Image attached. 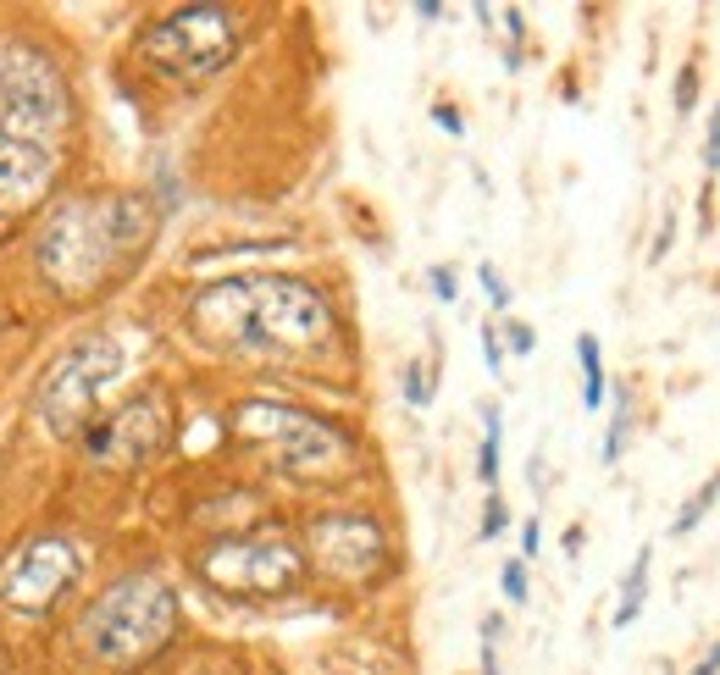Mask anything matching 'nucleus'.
<instances>
[{"instance_id":"8","label":"nucleus","mask_w":720,"mask_h":675,"mask_svg":"<svg viewBox=\"0 0 720 675\" xmlns=\"http://www.w3.org/2000/svg\"><path fill=\"white\" fill-rule=\"evenodd\" d=\"M167 438H172L167 399L161 393H139L117 415H95L78 443H84V454L95 465H144L150 454L167 449Z\"/></svg>"},{"instance_id":"20","label":"nucleus","mask_w":720,"mask_h":675,"mask_svg":"<svg viewBox=\"0 0 720 675\" xmlns=\"http://www.w3.org/2000/svg\"><path fill=\"white\" fill-rule=\"evenodd\" d=\"M427 283H432V294H438V299H444V305H455V299H460V277H455V266H444V261H438V266H432V272H427Z\"/></svg>"},{"instance_id":"18","label":"nucleus","mask_w":720,"mask_h":675,"mask_svg":"<svg viewBox=\"0 0 720 675\" xmlns=\"http://www.w3.org/2000/svg\"><path fill=\"white\" fill-rule=\"evenodd\" d=\"M693 106H698V56L676 72V117H693Z\"/></svg>"},{"instance_id":"19","label":"nucleus","mask_w":720,"mask_h":675,"mask_svg":"<svg viewBox=\"0 0 720 675\" xmlns=\"http://www.w3.org/2000/svg\"><path fill=\"white\" fill-rule=\"evenodd\" d=\"M477 283H482V294H488V305H493V310H510V283L499 277V266H493V261H482V266H477Z\"/></svg>"},{"instance_id":"4","label":"nucleus","mask_w":720,"mask_h":675,"mask_svg":"<svg viewBox=\"0 0 720 675\" xmlns=\"http://www.w3.org/2000/svg\"><path fill=\"white\" fill-rule=\"evenodd\" d=\"M244 45L239 12L228 6H183V12L161 17L150 34H144V61L172 83H200L211 72H222Z\"/></svg>"},{"instance_id":"5","label":"nucleus","mask_w":720,"mask_h":675,"mask_svg":"<svg viewBox=\"0 0 720 675\" xmlns=\"http://www.w3.org/2000/svg\"><path fill=\"white\" fill-rule=\"evenodd\" d=\"M122 371V344L117 338H84L72 344L39 382V421L56 438H84L95 421V399L117 382Z\"/></svg>"},{"instance_id":"6","label":"nucleus","mask_w":720,"mask_h":675,"mask_svg":"<svg viewBox=\"0 0 720 675\" xmlns=\"http://www.w3.org/2000/svg\"><path fill=\"white\" fill-rule=\"evenodd\" d=\"M233 427L244 438H261L277 449L283 471L294 476H322V471H338L349 460V438L338 427H327L322 415H305L294 404H277V399H250L233 410Z\"/></svg>"},{"instance_id":"23","label":"nucleus","mask_w":720,"mask_h":675,"mask_svg":"<svg viewBox=\"0 0 720 675\" xmlns=\"http://www.w3.org/2000/svg\"><path fill=\"white\" fill-rule=\"evenodd\" d=\"M405 399L416 404V410H421V404H432V382H427V371H421V366L405 371Z\"/></svg>"},{"instance_id":"15","label":"nucleus","mask_w":720,"mask_h":675,"mask_svg":"<svg viewBox=\"0 0 720 675\" xmlns=\"http://www.w3.org/2000/svg\"><path fill=\"white\" fill-rule=\"evenodd\" d=\"M715 498H720V471L709 476V482H704V487H698V493H693V498H687V504H682V515H676V521H671V532H676V537H687V532H693V526H698V521H704V515H709V504H715Z\"/></svg>"},{"instance_id":"27","label":"nucleus","mask_w":720,"mask_h":675,"mask_svg":"<svg viewBox=\"0 0 720 675\" xmlns=\"http://www.w3.org/2000/svg\"><path fill=\"white\" fill-rule=\"evenodd\" d=\"M477 338H482V360H488V371H493V377H499V371H504V349H499V332H493V327H482Z\"/></svg>"},{"instance_id":"29","label":"nucleus","mask_w":720,"mask_h":675,"mask_svg":"<svg viewBox=\"0 0 720 675\" xmlns=\"http://www.w3.org/2000/svg\"><path fill=\"white\" fill-rule=\"evenodd\" d=\"M687 675H720V642H715V648H709V653H704V659H698Z\"/></svg>"},{"instance_id":"12","label":"nucleus","mask_w":720,"mask_h":675,"mask_svg":"<svg viewBox=\"0 0 720 675\" xmlns=\"http://www.w3.org/2000/svg\"><path fill=\"white\" fill-rule=\"evenodd\" d=\"M648 565H654V548H637L632 570H626V587H621V609H615V626H632L648 604Z\"/></svg>"},{"instance_id":"9","label":"nucleus","mask_w":720,"mask_h":675,"mask_svg":"<svg viewBox=\"0 0 720 675\" xmlns=\"http://www.w3.org/2000/svg\"><path fill=\"white\" fill-rule=\"evenodd\" d=\"M78 570H84V554H78L67 537H39V543H28L23 554H17V565L6 570L0 598H6V609H17V615H45L61 593H72Z\"/></svg>"},{"instance_id":"17","label":"nucleus","mask_w":720,"mask_h":675,"mask_svg":"<svg viewBox=\"0 0 720 675\" xmlns=\"http://www.w3.org/2000/svg\"><path fill=\"white\" fill-rule=\"evenodd\" d=\"M499 593H504V604H527V559H504Z\"/></svg>"},{"instance_id":"7","label":"nucleus","mask_w":720,"mask_h":675,"mask_svg":"<svg viewBox=\"0 0 720 675\" xmlns=\"http://www.w3.org/2000/svg\"><path fill=\"white\" fill-rule=\"evenodd\" d=\"M200 576L233 598H277L300 587L305 559L283 537H228L200 554Z\"/></svg>"},{"instance_id":"22","label":"nucleus","mask_w":720,"mask_h":675,"mask_svg":"<svg viewBox=\"0 0 720 675\" xmlns=\"http://www.w3.org/2000/svg\"><path fill=\"white\" fill-rule=\"evenodd\" d=\"M504 521H510V515H504V498H488V504H482V526H477V537H482V543H488V537H499V532H504Z\"/></svg>"},{"instance_id":"2","label":"nucleus","mask_w":720,"mask_h":675,"mask_svg":"<svg viewBox=\"0 0 720 675\" xmlns=\"http://www.w3.org/2000/svg\"><path fill=\"white\" fill-rule=\"evenodd\" d=\"M150 238H156V211L139 194L67 200L50 211L45 233L34 244V261L56 294H95L139 261Z\"/></svg>"},{"instance_id":"14","label":"nucleus","mask_w":720,"mask_h":675,"mask_svg":"<svg viewBox=\"0 0 720 675\" xmlns=\"http://www.w3.org/2000/svg\"><path fill=\"white\" fill-rule=\"evenodd\" d=\"M477 476L499 482V404H482V454H477Z\"/></svg>"},{"instance_id":"11","label":"nucleus","mask_w":720,"mask_h":675,"mask_svg":"<svg viewBox=\"0 0 720 675\" xmlns=\"http://www.w3.org/2000/svg\"><path fill=\"white\" fill-rule=\"evenodd\" d=\"M56 178V144L23 139V133H0V211L39 200Z\"/></svg>"},{"instance_id":"25","label":"nucleus","mask_w":720,"mask_h":675,"mask_svg":"<svg viewBox=\"0 0 720 675\" xmlns=\"http://www.w3.org/2000/svg\"><path fill=\"white\" fill-rule=\"evenodd\" d=\"M504 332H510V355H532L538 349V332L527 321H504Z\"/></svg>"},{"instance_id":"21","label":"nucleus","mask_w":720,"mask_h":675,"mask_svg":"<svg viewBox=\"0 0 720 675\" xmlns=\"http://www.w3.org/2000/svg\"><path fill=\"white\" fill-rule=\"evenodd\" d=\"M704 172L709 178L720 172V106L709 111V128H704Z\"/></svg>"},{"instance_id":"28","label":"nucleus","mask_w":720,"mask_h":675,"mask_svg":"<svg viewBox=\"0 0 720 675\" xmlns=\"http://www.w3.org/2000/svg\"><path fill=\"white\" fill-rule=\"evenodd\" d=\"M538 537H543V526H538V521H527V526H521V559H532V554H538Z\"/></svg>"},{"instance_id":"3","label":"nucleus","mask_w":720,"mask_h":675,"mask_svg":"<svg viewBox=\"0 0 720 675\" xmlns=\"http://www.w3.org/2000/svg\"><path fill=\"white\" fill-rule=\"evenodd\" d=\"M178 631V593L161 576H122L106 593L84 609L78 637L95 659L106 664H139L150 653H161Z\"/></svg>"},{"instance_id":"13","label":"nucleus","mask_w":720,"mask_h":675,"mask_svg":"<svg viewBox=\"0 0 720 675\" xmlns=\"http://www.w3.org/2000/svg\"><path fill=\"white\" fill-rule=\"evenodd\" d=\"M576 360H582V404L599 410L604 404V355H599V338H593V332L576 338Z\"/></svg>"},{"instance_id":"16","label":"nucleus","mask_w":720,"mask_h":675,"mask_svg":"<svg viewBox=\"0 0 720 675\" xmlns=\"http://www.w3.org/2000/svg\"><path fill=\"white\" fill-rule=\"evenodd\" d=\"M626 438H632V404H626V388H615V421H610V438H604V465H615L626 454Z\"/></svg>"},{"instance_id":"24","label":"nucleus","mask_w":720,"mask_h":675,"mask_svg":"<svg viewBox=\"0 0 720 675\" xmlns=\"http://www.w3.org/2000/svg\"><path fill=\"white\" fill-rule=\"evenodd\" d=\"M493 637H499V615L482 620V675H499V653H493Z\"/></svg>"},{"instance_id":"10","label":"nucleus","mask_w":720,"mask_h":675,"mask_svg":"<svg viewBox=\"0 0 720 675\" xmlns=\"http://www.w3.org/2000/svg\"><path fill=\"white\" fill-rule=\"evenodd\" d=\"M311 554L327 576H344V581H366L377 565L388 559V537L372 515H355V510H333V515H316L311 521Z\"/></svg>"},{"instance_id":"1","label":"nucleus","mask_w":720,"mask_h":675,"mask_svg":"<svg viewBox=\"0 0 720 675\" xmlns=\"http://www.w3.org/2000/svg\"><path fill=\"white\" fill-rule=\"evenodd\" d=\"M189 321L200 338L239 355H300L333 338V310L300 277H222L189 299Z\"/></svg>"},{"instance_id":"26","label":"nucleus","mask_w":720,"mask_h":675,"mask_svg":"<svg viewBox=\"0 0 720 675\" xmlns=\"http://www.w3.org/2000/svg\"><path fill=\"white\" fill-rule=\"evenodd\" d=\"M432 122H438L449 139H466V122H460V111L449 106V100H438V106H432Z\"/></svg>"}]
</instances>
